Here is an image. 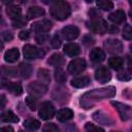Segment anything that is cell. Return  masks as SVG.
<instances>
[{
  "instance_id": "obj_1",
  "label": "cell",
  "mask_w": 132,
  "mask_h": 132,
  "mask_svg": "<svg viewBox=\"0 0 132 132\" xmlns=\"http://www.w3.org/2000/svg\"><path fill=\"white\" fill-rule=\"evenodd\" d=\"M70 6L65 1H55L50 7V13L53 18L59 21L66 20L70 15Z\"/></svg>"
},
{
  "instance_id": "obj_2",
  "label": "cell",
  "mask_w": 132,
  "mask_h": 132,
  "mask_svg": "<svg viewBox=\"0 0 132 132\" xmlns=\"http://www.w3.org/2000/svg\"><path fill=\"white\" fill-rule=\"evenodd\" d=\"M87 27L90 31L97 33V34H104L108 30V26L106 22L102 19H93L89 22H87Z\"/></svg>"
},
{
  "instance_id": "obj_3",
  "label": "cell",
  "mask_w": 132,
  "mask_h": 132,
  "mask_svg": "<svg viewBox=\"0 0 132 132\" xmlns=\"http://www.w3.org/2000/svg\"><path fill=\"white\" fill-rule=\"evenodd\" d=\"M86 66H87V63H86L85 59L75 58L68 64V72L73 75L80 74L86 69Z\"/></svg>"
},
{
  "instance_id": "obj_4",
  "label": "cell",
  "mask_w": 132,
  "mask_h": 132,
  "mask_svg": "<svg viewBox=\"0 0 132 132\" xmlns=\"http://www.w3.org/2000/svg\"><path fill=\"white\" fill-rule=\"evenodd\" d=\"M55 107L54 105L48 102V101H45L43 103L40 104L39 106V110H38V113H39V117L42 119V120H51L52 118H54L55 116Z\"/></svg>"
},
{
  "instance_id": "obj_5",
  "label": "cell",
  "mask_w": 132,
  "mask_h": 132,
  "mask_svg": "<svg viewBox=\"0 0 132 132\" xmlns=\"http://www.w3.org/2000/svg\"><path fill=\"white\" fill-rule=\"evenodd\" d=\"M23 54H24V57L26 59H29V60L41 58L43 56L41 51L32 44H25L23 47Z\"/></svg>"
},
{
  "instance_id": "obj_6",
  "label": "cell",
  "mask_w": 132,
  "mask_h": 132,
  "mask_svg": "<svg viewBox=\"0 0 132 132\" xmlns=\"http://www.w3.org/2000/svg\"><path fill=\"white\" fill-rule=\"evenodd\" d=\"M61 34H62V37L64 39H66V40H69V41L70 40H74L79 35V29L76 26L69 25V26H66V27H64L62 29Z\"/></svg>"
},
{
  "instance_id": "obj_7",
  "label": "cell",
  "mask_w": 132,
  "mask_h": 132,
  "mask_svg": "<svg viewBox=\"0 0 132 132\" xmlns=\"http://www.w3.org/2000/svg\"><path fill=\"white\" fill-rule=\"evenodd\" d=\"M95 78H96V80H98V81L101 82V84L107 82V81H109L110 78H111L110 71L108 70L107 67H105V66H100V67L95 71Z\"/></svg>"
},
{
  "instance_id": "obj_8",
  "label": "cell",
  "mask_w": 132,
  "mask_h": 132,
  "mask_svg": "<svg viewBox=\"0 0 132 132\" xmlns=\"http://www.w3.org/2000/svg\"><path fill=\"white\" fill-rule=\"evenodd\" d=\"M52 22L48 20H42L39 22H36L32 25V30L37 32L38 34L40 33H46L52 29Z\"/></svg>"
},
{
  "instance_id": "obj_9",
  "label": "cell",
  "mask_w": 132,
  "mask_h": 132,
  "mask_svg": "<svg viewBox=\"0 0 132 132\" xmlns=\"http://www.w3.org/2000/svg\"><path fill=\"white\" fill-rule=\"evenodd\" d=\"M104 45L107 52L110 54H117L122 52V43L118 39H107L105 40Z\"/></svg>"
},
{
  "instance_id": "obj_10",
  "label": "cell",
  "mask_w": 132,
  "mask_h": 132,
  "mask_svg": "<svg viewBox=\"0 0 132 132\" xmlns=\"http://www.w3.org/2000/svg\"><path fill=\"white\" fill-rule=\"evenodd\" d=\"M111 104L116 106V108L119 111L122 120H128L130 118V116H131V108H130V106L122 104V103H119V102H114V101H112Z\"/></svg>"
},
{
  "instance_id": "obj_11",
  "label": "cell",
  "mask_w": 132,
  "mask_h": 132,
  "mask_svg": "<svg viewBox=\"0 0 132 132\" xmlns=\"http://www.w3.org/2000/svg\"><path fill=\"white\" fill-rule=\"evenodd\" d=\"M2 87L6 88L9 91V93H11L13 95H16V96H19V95H21L23 93V88L19 82H10V81L3 80Z\"/></svg>"
},
{
  "instance_id": "obj_12",
  "label": "cell",
  "mask_w": 132,
  "mask_h": 132,
  "mask_svg": "<svg viewBox=\"0 0 132 132\" xmlns=\"http://www.w3.org/2000/svg\"><path fill=\"white\" fill-rule=\"evenodd\" d=\"M64 53L68 57H76L80 53V47L77 43L69 42V43L64 45Z\"/></svg>"
},
{
  "instance_id": "obj_13",
  "label": "cell",
  "mask_w": 132,
  "mask_h": 132,
  "mask_svg": "<svg viewBox=\"0 0 132 132\" xmlns=\"http://www.w3.org/2000/svg\"><path fill=\"white\" fill-rule=\"evenodd\" d=\"M6 13H7V15L12 21H16L20 18H22V9H21L20 6H16V5H9V6H7Z\"/></svg>"
},
{
  "instance_id": "obj_14",
  "label": "cell",
  "mask_w": 132,
  "mask_h": 132,
  "mask_svg": "<svg viewBox=\"0 0 132 132\" xmlns=\"http://www.w3.org/2000/svg\"><path fill=\"white\" fill-rule=\"evenodd\" d=\"M19 58H20V52L16 47L9 48L4 53V60L7 63H14Z\"/></svg>"
},
{
  "instance_id": "obj_15",
  "label": "cell",
  "mask_w": 132,
  "mask_h": 132,
  "mask_svg": "<svg viewBox=\"0 0 132 132\" xmlns=\"http://www.w3.org/2000/svg\"><path fill=\"white\" fill-rule=\"evenodd\" d=\"M90 59L94 63H100L105 59V53L101 48L95 47V48L91 50V52H90Z\"/></svg>"
},
{
  "instance_id": "obj_16",
  "label": "cell",
  "mask_w": 132,
  "mask_h": 132,
  "mask_svg": "<svg viewBox=\"0 0 132 132\" xmlns=\"http://www.w3.org/2000/svg\"><path fill=\"white\" fill-rule=\"evenodd\" d=\"M29 91L34 94V95H42L45 93L46 91V86L43 84V82H38V81H35L33 84H31L29 86Z\"/></svg>"
},
{
  "instance_id": "obj_17",
  "label": "cell",
  "mask_w": 132,
  "mask_h": 132,
  "mask_svg": "<svg viewBox=\"0 0 132 132\" xmlns=\"http://www.w3.org/2000/svg\"><path fill=\"white\" fill-rule=\"evenodd\" d=\"M108 20L114 24H121L126 20V15H125V12L123 10L118 9L108 15Z\"/></svg>"
},
{
  "instance_id": "obj_18",
  "label": "cell",
  "mask_w": 132,
  "mask_h": 132,
  "mask_svg": "<svg viewBox=\"0 0 132 132\" xmlns=\"http://www.w3.org/2000/svg\"><path fill=\"white\" fill-rule=\"evenodd\" d=\"M73 118V111L69 108H63L58 111L57 113V119L60 122H67Z\"/></svg>"
},
{
  "instance_id": "obj_19",
  "label": "cell",
  "mask_w": 132,
  "mask_h": 132,
  "mask_svg": "<svg viewBox=\"0 0 132 132\" xmlns=\"http://www.w3.org/2000/svg\"><path fill=\"white\" fill-rule=\"evenodd\" d=\"M90 84V78L88 76H78L71 80V86L75 88H85Z\"/></svg>"
},
{
  "instance_id": "obj_20",
  "label": "cell",
  "mask_w": 132,
  "mask_h": 132,
  "mask_svg": "<svg viewBox=\"0 0 132 132\" xmlns=\"http://www.w3.org/2000/svg\"><path fill=\"white\" fill-rule=\"evenodd\" d=\"M44 14V9L39 7V6H31L28 9L27 12V16L28 19H35V18H39L42 16Z\"/></svg>"
},
{
  "instance_id": "obj_21",
  "label": "cell",
  "mask_w": 132,
  "mask_h": 132,
  "mask_svg": "<svg viewBox=\"0 0 132 132\" xmlns=\"http://www.w3.org/2000/svg\"><path fill=\"white\" fill-rule=\"evenodd\" d=\"M1 122H3V123H18L19 118L11 110H6L1 114Z\"/></svg>"
},
{
  "instance_id": "obj_22",
  "label": "cell",
  "mask_w": 132,
  "mask_h": 132,
  "mask_svg": "<svg viewBox=\"0 0 132 132\" xmlns=\"http://www.w3.org/2000/svg\"><path fill=\"white\" fill-rule=\"evenodd\" d=\"M47 63L50 65H53V66H61V65L64 64V58L61 54L56 53V54H54L50 57Z\"/></svg>"
},
{
  "instance_id": "obj_23",
  "label": "cell",
  "mask_w": 132,
  "mask_h": 132,
  "mask_svg": "<svg viewBox=\"0 0 132 132\" xmlns=\"http://www.w3.org/2000/svg\"><path fill=\"white\" fill-rule=\"evenodd\" d=\"M123 64H124V61L120 57H111L108 60V65L114 70H120L123 67Z\"/></svg>"
},
{
  "instance_id": "obj_24",
  "label": "cell",
  "mask_w": 132,
  "mask_h": 132,
  "mask_svg": "<svg viewBox=\"0 0 132 132\" xmlns=\"http://www.w3.org/2000/svg\"><path fill=\"white\" fill-rule=\"evenodd\" d=\"M24 127L30 131H35L40 128V123L35 119H28L24 122Z\"/></svg>"
},
{
  "instance_id": "obj_25",
  "label": "cell",
  "mask_w": 132,
  "mask_h": 132,
  "mask_svg": "<svg viewBox=\"0 0 132 132\" xmlns=\"http://www.w3.org/2000/svg\"><path fill=\"white\" fill-rule=\"evenodd\" d=\"M19 69H20V73L22 74V76H23L24 78L30 77V75H31V73H32V67H31L29 64L21 63Z\"/></svg>"
},
{
  "instance_id": "obj_26",
  "label": "cell",
  "mask_w": 132,
  "mask_h": 132,
  "mask_svg": "<svg viewBox=\"0 0 132 132\" xmlns=\"http://www.w3.org/2000/svg\"><path fill=\"white\" fill-rule=\"evenodd\" d=\"M96 4L102 10H110L113 8V3L109 0H99V1H97Z\"/></svg>"
},
{
  "instance_id": "obj_27",
  "label": "cell",
  "mask_w": 132,
  "mask_h": 132,
  "mask_svg": "<svg viewBox=\"0 0 132 132\" xmlns=\"http://www.w3.org/2000/svg\"><path fill=\"white\" fill-rule=\"evenodd\" d=\"M118 78L120 80H129L132 78V70L131 69H125L121 71L118 74Z\"/></svg>"
},
{
  "instance_id": "obj_28",
  "label": "cell",
  "mask_w": 132,
  "mask_h": 132,
  "mask_svg": "<svg viewBox=\"0 0 132 132\" xmlns=\"http://www.w3.org/2000/svg\"><path fill=\"white\" fill-rule=\"evenodd\" d=\"M122 35H123V38L126 39V40H131L132 39V26L130 25H127L123 28V31H122Z\"/></svg>"
},
{
  "instance_id": "obj_29",
  "label": "cell",
  "mask_w": 132,
  "mask_h": 132,
  "mask_svg": "<svg viewBox=\"0 0 132 132\" xmlns=\"http://www.w3.org/2000/svg\"><path fill=\"white\" fill-rule=\"evenodd\" d=\"M55 78L58 82H64L66 80V74L61 68H58L55 70Z\"/></svg>"
},
{
  "instance_id": "obj_30",
  "label": "cell",
  "mask_w": 132,
  "mask_h": 132,
  "mask_svg": "<svg viewBox=\"0 0 132 132\" xmlns=\"http://www.w3.org/2000/svg\"><path fill=\"white\" fill-rule=\"evenodd\" d=\"M86 132H104V130L94 124H91V123H87L86 124Z\"/></svg>"
},
{
  "instance_id": "obj_31",
  "label": "cell",
  "mask_w": 132,
  "mask_h": 132,
  "mask_svg": "<svg viewBox=\"0 0 132 132\" xmlns=\"http://www.w3.org/2000/svg\"><path fill=\"white\" fill-rule=\"evenodd\" d=\"M58 131H59L58 127L53 123L45 124L42 128V132H58Z\"/></svg>"
},
{
  "instance_id": "obj_32",
  "label": "cell",
  "mask_w": 132,
  "mask_h": 132,
  "mask_svg": "<svg viewBox=\"0 0 132 132\" xmlns=\"http://www.w3.org/2000/svg\"><path fill=\"white\" fill-rule=\"evenodd\" d=\"M61 43H62V41H61L60 36H59L58 34L54 35L53 38H52V40H51V44H52V46H53L54 48H59V47L61 46Z\"/></svg>"
},
{
  "instance_id": "obj_33",
  "label": "cell",
  "mask_w": 132,
  "mask_h": 132,
  "mask_svg": "<svg viewBox=\"0 0 132 132\" xmlns=\"http://www.w3.org/2000/svg\"><path fill=\"white\" fill-rule=\"evenodd\" d=\"M26 102H27L28 106H29L32 110H35V109H36L37 103H36V99H35V98H33V97H30V96H29V97H27Z\"/></svg>"
},
{
  "instance_id": "obj_34",
  "label": "cell",
  "mask_w": 132,
  "mask_h": 132,
  "mask_svg": "<svg viewBox=\"0 0 132 132\" xmlns=\"http://www.w3.org/2000/svg\"><path fill=\"white\" fill-rule=\"evenodd\" d=\"M47 39H48V36H47V34H45V33H40V34H37V35H36V41H37L39 44L44 43Z\"/></svg>"
},
{
  "instance_id": "obj_35",
  "label": "cell",
  "mask_w": 132,
  "mask_h": 132,
  "mask_svg": "<svg viewBox=\"0 0 132 132\" xmlns=\"http://www.w3.org/2000/svg\"><path fill=\"white\" fill-rule=\"evenodd\" d=\"M38 76H39L40 78L44 79V80H50V73H48V71L45 70V69H40V70L38 71Z\"/></svg>"
},
{
  "instance_id": "obj_36",
  "label": "cell",
  "mask_w": 132,
  "mask_h": 132,
  "mask_svg": "<svg viewBox=\"0 0 132 132\" xmlns=\"http://www.w3.org/2000/svg\"><path fill=\"white\" fill-rule=\"evenodd\" d=\"M1 37H2V39H3L4 41H10V40L13 38V35H12V33L9 32V31H4V32L1 34Z\"/></svg>"
},
{
  "instance_id": "obj_37",
  "label": "cell",
  "mask_w": 132,
  "mask_h": 132,
  "mask_svg": "<svg viewBox=\"0 0 132 132\" xmlns=\"http://www.w3.org/2000/svg\"><path fill=\"white\" fill-rule=\"evenodd\" d=\"M25 24H26V20L23 19V16L20 18V19L16 20V21H13V27H14V28L23 27V26H25Z\"/></svg>"
},
{
  "instance_id": "obj_38",
  "label": "cell",
  "mask_w": 132,
  "mask_h": 132,
  "mask_svg": "<svg viewBox=\"0 0 132 132\" xmlns=\"http://www.w3.org/2000/svg\"><path fill=\"white\" fill-rule=\"evenodd\" d=\"M19 37H20L21 39H23V40H27V39H29V37H30V33H29V31H27V30L21 31L20 34H19Z\"/></svg>"
},
{
  "instance_id": "obj_39",
  "label": "cell",
  "mask_w": 132,
  "mask_h": 132,
  "mask_svg": "<svg viewBox=\"0 0 132 132\" xmlns=\"http://www.w3.org/2000/svg\"><path fill=\"white\" fill-rule=\"evenodd\" d=\"M0 132H14V130L10 126H4L0 129Z\"/></svg>"
},
{
  "instance_id": "obj_40",
  "label": "cell",
  "mask_w": 132,
  "mask_h": 132,
  "mask_svg": "<svg viewBox=\"0 0 132 132\" xmlns=\"http://www.w3.org/2000/svg\"><path fill=\"white\" fill-rule=\"evenodd\" d=\"M1 98H2V105H1V108H3V107H4V104H5V97H4V95H2Z\"/></svg>"
},
{
  "instance_id": "obj_41",
  "label": "cell",
  "mask_w": 132,
  "mask_h": 132,
  "mask_svg": "<svg viewBox=\"0 0 132 132\" xmlns=\"http://www.w3.org/2000/svg\"><path fill=\"white\" fill-rule=\"evenodd\" d=\"M129 15H130V19H131V21H132V10H130V12H129Z\"/></svg>"
},
{
  "instance_id": "obj_42",
  "label": "cell",
  "mask_w": 132,
  "mask_h": 132,
  "mask_svg": "<svg viewBox=\"0 0 132 132\" xmlns=\"http://www.w3.org/2000/svg\"><path fill=\"white\" fill-rule=\"evenodd\" d=\"M129 3H130V4L132 5V0H130V2H129Z\"/></svg>"
},
{
  "instance_id": "obj_43",
  "label": "cell",
  "mask_w": 132,
  "mask_h": 132,
  "mask_svg": "<svg viewBox=\"0 0 132 132\" xmlns=\"http://www.w3.org/2000/svg\"><path fill=\"white\" fill-rule=\"evenodd\" d=\"M130 48H131V51H132V45H131V46H130Z\"/></svg>"
},
{
  "instance_id": "obj_44",
  "label": "cell",
  "mask_w": 132,
  "mask_h": 132,
  "mask_svg": "<svg viewBox=\"0 0 132 132\" xmlns=\"http://www.w3.org/2000/svg\"><path fill=\"white\" fill-rule=\"evenodd\" d=\"M20 132H24V131H20Z\"/></svg>"
},
{
  "instance_id": "obj_45",
  "label": "cell",
  "mask_w": 132,
  "mask_h": 132,
  "mask_svg": "<svg viewBox=\"0 0 132 132\" xmlns=\"http://www.w3.org/2000/svg\"><path fill=\"white\" fill-rule=\"evenodd\" d=\"M131 132H132V130H131Z\"/></svg>"
}]
</instances>
